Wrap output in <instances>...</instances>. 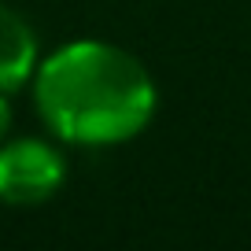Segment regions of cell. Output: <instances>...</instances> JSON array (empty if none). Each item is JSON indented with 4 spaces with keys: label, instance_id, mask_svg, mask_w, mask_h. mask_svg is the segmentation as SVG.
Instances as JSON below:
<instances>
[{
    "label": "cell",
    "instance_id": "obj_1",
    "mask_svg": "<svg viewBox=\"0 0 251 251\" xmlns=\"http://www.w3.org/2000/svg\"><path fill=\"white\" fill-rule=\"evenodd\" d=\"M33 103L59 141L111 148L144 133L159 107V89L133 52L81 37L59 45L33 71Z\"/></svg>",
    "mask_w": 251,
    "mask_h": 251
},
{
    "label": "cell",
    "instance_id": "obj_2",
    "mask_svg": "<svg viewBox=\"0 0 251 251\" xmlns=\"http://www.w3.org/2000/svg\"><path fill=\"white\" fill-rule=\"evenodd\" d=\"M67 181V159L59 144L45 137L0 141V203L37 207L48 203Z\"/></svg>",
    "mask_w": 251,
    "mask_h": 251
},
{
    "label": "cell",
    "instance_id": "obj_3",
    "mask_svg": "<svg viewBox=\"0 0 251 251\" xmlns=\"http://www.w3.org/2000/svg\"><path fill=\"white\" fill-rule=\"evenodd\" d=\"M41 63V45L33 26L15 8L0 4V93H15L30 85Z\"/></svg>",
    "mask_w": 251,
    "mask_h": 251
},
{
    "label": "cell",
    "instance_id": "obj_4",
    "mask_svg": "<svg viewBox=\"0 0 251 251\" xmlns=\"http://www.w3.org/2000/svg\"><path fill=\"white\" fill-rule=\"evenodd\" d=\"M8 129H11V100L8 93H0V141L8 137Z\"/></svg>",
    "mask_w": 251,
    "mask_h": 251
}]
</instances>
